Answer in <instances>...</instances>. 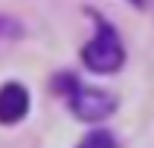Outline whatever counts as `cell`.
<instances>
[{"mask_svg": "<svg viewBox=\"0 0 154 148\" xmlns=\"http://www.w3.org/2000/svg\"><path fill=\"white\" fill-rule=\"evenodd\" d=\"M82 60L94 73H116L126 63V47H123L120 35H116V29L110 22L97 19V35L82 47Z\"/></svg>", "mask_w": 154, "mask_h": 148, "instance_id": "cell-1", "label": "cell"}, {"mask_svg": "<svg viewBox=\"0 0 154 148\" xmlns=\"http://www.w3.org/2000/svg\"><path fill=\"white\" fill-rule=\"evenodd\" d=\"M66 91H69L72 114L82 120H104L116 110V98L104 88H91V85H82V82L72 79V88H66Z\"/></svg>", "mask_w": 154, "mask_h": 148, "instance_id": "cell-2", "label": "cell"}, {"mask_svg": "<svg viewBox=\"0 0 154 148\" xmlns=\"http://www.w3.org/2000/svg\"><path fill=\"white\" fill-rule=\"evenodd\" d=\"M29 114V88L22 82H6L0 88V123H19Z\"/></svg>", "mask_w": 154, "mask_h": 148, "instance_id": "cell-3", "label": "cell"}, {"mask_svg": "<svg viewBox=\"0 0 154 148\" xmlns=\"http://www.w3.org/2000/svg\"><path fill=\"white\" fill-rule=\"evenodd\" d=\"M79 148H116V139H113V132H107V129H94V132H88L79 142Z\"/></svg>", "mask_w": 154, "mask_h": 148, "instance_id": "cell-4", "label": "cell"}, {"mask_svg": "<svg viewBox=\"0 0 154 148\" xmlns=\"http://www.w3.org/2000/svg\"><path fill=\"white\" fill-rule=\"evenodd\" d=\"M19 32H22V25H19V22H13L10 16H0V35L13 38V35H19Z\"/></svg>", "mask_w": 154, "mask_h": 148, "instance_id": "cell-5", "label": "cell"}, {"mask_svg": "<svg viewBox=\"0 0 154 148\" xmlns=\"http://www.w3.org/2000/svg\"><path fill=\"white\" fill-rule=\"evenodd\" d=\"M129 3H135V6H145V3H148V0H129Z\"/></svg>", "mask_w": 154, "mask_h": 148, "instance_id": "cell-6", "label": "cell"}]
</instances>
